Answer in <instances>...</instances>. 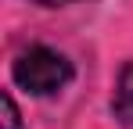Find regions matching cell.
<instances>
[{
  "mask_svg": "<svg viewBox=\"0 0 133 129\" xmlns=\"http://www.w3.org/2000/svg\"><path fill=\"white\" fill-rule=\"evenodd\" d=\"M15 83L22 86L25 93L32 97H50L58 90H65L72 79V61H68L61 50H50V47H29L15 58L11 68Z\"/></svg>",
  "mask_w": 133,
  "mask_h": 129,
  "instance_id": "1",
  "label": "cell"
},
{
  "mask_svg": "<svg viewBox=\"0 0 133 129\" xmlns=\"http://www.w3.org/2000/svg\"><path fill=\"white\" fill-rule=\"evenodd\" d=\"M111 111L122 126H133V61L119 72V83H115V97H111Z\"/></svg>",
  "mask_w": 133,
  "mask_h": 129,
  "instance_id": "2",
  "label": "cell"
},
{
  "mask_svg": "<svg viewBox=\"0 0 133 129\" xmlns=\"http://www.w3.org/2000/svg\"><path fill=\"white\" fill-rule=\"evenodd\" d=\"M36 4H47V7H58V4H72V0H36Z\"/></svg>",
  "mask_w": 133,
  "mask_h": 129,
  "instance_id": "4",
  "label": "cell"
},
{
  "mask_svg": "<svg viewBox=\"0 0 133 129\" xmlns=\"http://www.w3.org/2000/svg\"><path fill=\"white\" fill-rule=\"evenodd\" d=\"M4 129H18V108L11 101V93H4Z\"/></svg>",
  "mask_w": 133,
  "mask_h": 129,
  "instance_id": "3",
  "label": "cell"
}]
</instances>
